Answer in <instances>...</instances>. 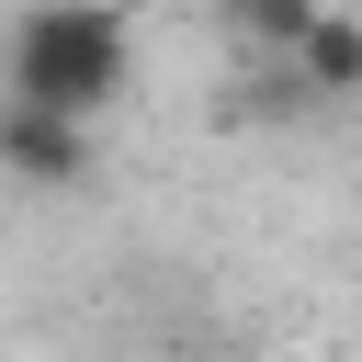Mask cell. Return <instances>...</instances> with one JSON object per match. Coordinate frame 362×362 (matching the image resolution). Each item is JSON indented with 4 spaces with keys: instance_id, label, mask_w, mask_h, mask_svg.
Returning <instances> with one entry per match:
<instances>
[{
    "instance_id": "cell-1",
    "label": "cell",
    "mask_w": 362,
    "mask_h": 362,
    "mask_svg": "<svg viewBox=\"0 0 362 362\" xmlns=\"http://www.w3.org/2000/svg\"><path fill=\"white\" fill-rule=\"evenodd\" d=\"M136 79V23L124 0H23L11 34H0V102H34V113H68V124H102Z\"/></svg>"
},
{
    "instance_id": "cell-4",
    "label": "cell",
    "mask_w": 362,
    "mask_h": 362,
    "mask_svg": "<svg viewBox=\"0 0 362 362\" xmlns=\"http://www.w3.org/2000/svg\"><path fill=\"white\" fill-rule=\"evenodd\" d=\"M305 11H317V0H215V23H226L249 57H283V45L305 34Z\"/></svg>"
},
{
    "instance_id": "cell-2",
    "label": "cell",
    "mask_w": 362,
    "mask_h": 362,
    "mask_svg": "<svg viewBox=\"0 0 362 362\" xmlns=\"http://www.w3.org/2000/svg\"><path fill=\"white\" fill-rule=\"evenodd\" d=\"M0 181H23V192H90L102 181V136L68 124V113L0 102Z\"/></svg>"
},
{
    "instance_id": "cell-3",
    "label": "cell",
    "mask_w": 362,
    "mask_h": 362,
    "mask_svg": "<svg viewBox=\"0 0 362 362\" xmlns=\"http://www.w3.org/2000/svg\"><path fill=\"white\" fill-rule=\"evenodd\" d=\"M283 68H294L305 113H351V102H362V23H351V0H317L305 34L283 45Z\"/></svg>"
}]
</instances>
